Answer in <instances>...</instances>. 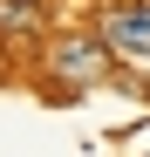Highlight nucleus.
<instances>
[{
	"instance_id": "nucleus-3",
	"label": "nucleus",
	"mask_w": 150,
	"mask_h": 157,
	"mask_svg": "<svg viewBox=\"0 0 150 157\" xmlns=\"http://www.w3.org/2000/svg\"><path fill=\"white\" fill-rule=\"evenodd\" d=\"M41 28V0H0V34H34Z\"/></svg>"
},
{
	"instance_id": "nucleus-2",
	"label": "nucleus",
	"mask_w": 150,
	"mask_h": 157,
	"mask_svg": "<svg viewBox=\"0 0 150 157\" xmlns=\"http://www.w3.org/2000/svg\"><path fill=\"white\" fill-rule=\"evenodd\" d=\"M103 41L109 55H150V0H130L103 21Z\"/></svg>"
},
{
	"instance_id": "nucleus-1",
	"label": "nucleus",
	"mask_w": 150,
	"mask_h": 157,
	"mask_svg": "<svg viewBox=\"0 0 150 157\" xmlns=\"http://www.w3.org/2000/svg\"><path fill=\"white\" fill-rule=\"evenodd\" d=\"M103 62H109V41H89V34L48 48V68H55L62 82H96V75H103Z\"/></svg>"
}]
</instances>
